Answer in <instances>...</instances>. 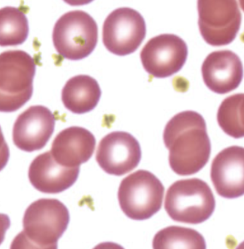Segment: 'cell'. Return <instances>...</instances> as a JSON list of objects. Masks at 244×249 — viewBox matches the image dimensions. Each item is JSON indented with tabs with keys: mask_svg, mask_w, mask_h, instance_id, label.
Returning <instances> with one entry per match:
<instances>
[{
	"mask_svg": "<svg viewBox=\"0 0 244 249\" xmlns=\"http://www.w3.org/2000/svg\"><path fill=\"white\" fill-rule=\"evenodd\" d=\"M169 149L171 169L179 176L198 173L210 158V142L204 119L197 112L178 113L167 124L163 134Z\"/></svg>",
	"mask_w": 244,
	"mask_h": 249,
	"instance_id": "1",
	"label": "cell"
},
{
	"mask_svg": "<svg viewBox=\"0 0 244 249\" xmlns=\"http://www.w3.org/2000/svg\"><path fill=\"white\" fill-rule=\"evenodd\" d=\"M69 221L68 209L61 201L38 199L25 211L23 231L16 236L11 249H56Z\"/></svg>",
	"mask_w": 244,
	"mask_h": 249,
	"instance_id": "2",
	"label": "cell"
},
{
	"mask_svg": "<svg viewBox=\"0 0 244 249\" xmlns=\"http://www.w3.org/2000/svg\"><path fill=\"white\" fill-rule=\"evenodd\" d=\"M35 70L33 58L23 51L0 54V112L16 111L30 100Z\"/></svg>",
	"mask_w": 244,
	"mask_h": 249,
	"instance_id": "3",
	"label": "cell"
},
{
	"mask_svg": "<svg viewBox=\"0 0 244 249\" xmlns=\"http://www.w3.org/2000/svg\"><path fill=\"white\" fill-rule=\"evenodd\" d=\"M216 202L208 185L198 178L184 179L167 191L165 208L174 221L197 224L210 218Z\"/></svg>",
	"mask_w": 244,
	"mask_h": 249,
	"instance_id": "4",
	"label": "cell"
},
{
	"mask_svg": "<svg viewBox=\"0 0 244 249\" xmlns=\"http://www.w3.org/2000/svg\"><path fill=\"white\" fill-rule=\"evenodd\" d=\"M98 27L87 13L73 11L64 14L53 30V43L60 56L69 60H80L96 48Z\"/></svg>",
	"mask_w": 244,
	"mask_h": 249,
	"instance_id": "5",
	"label": "cell"
},
{
	"mask_svg": "<svg viewBox=\"0 0 244 249\" xmlns=\"http://www.w3.org/2000/svg\"><path fill=\"white\" fill-rule=\"evenodd\" d=\"M165 188L150 172L140 170L121 180L118 188L120 207L133 220H146L160 210Z\"/></svg>",
	"mask_w": 244,
	"mask_h": 249,
	"instance_id": "6",
	"label": "cell"
},
{
	"mask_svg": "<svg viewBox=\"0 0 244 249\" xmlns=\"http://www.w3.org/2000/svg\"><path fill=\"white\" fill-rule=\"evenodd\" d=\"M198 26L205 41L212 46L230 44L241 28L237 0H197Z\"/></svg>",
	"mask_w": 244,
	"mask_h": 249,
	"instance_id": "7",
	"label": "cell"
},
{
	"mask_svg": "<svg viewBox=\"0 0 244 249\" xmlns=\"http://www.w3.org/2000/svg\"><path fill=\"white\" fill-rule=\"evenodd\" d=\"M146 35L144 18L130 8L114 10L107 17L102 27V41L111 53L127 56L134 53Z\"/></svg>",
	"mask_w": 244,
	"mask_h": 249,
	"instance_id": "8",
	"label": "cell"
},
{
	"mask_svg": "<svg viewBox=\"0 0 244 249\" xmlns=\"http://www.w3.org/2000/svg\"><path fill=\"white\" fill-rule=\"evenodd\" d=\"M188 48L175 35L163 34L148 41L140 52L145 71L154 78L172 76L179 72L187 62Z\"/></svg>",
	"mask_w": 244,
	"mask_h": 249,
	"instance_id": "9",
	"label": "cell"
},
{
	"mask_svg": "<svg viewBox=\"0 0 244 249\" xmlns=\"http://www.w3.org/2000/svg\"><path fill=\"white\" fill-rule=\"evenodd\" d=\"M141 160L140 143L131 134L113 132L105 135L98 145L96 160L110 175L123 176L134 170Z\"/></svg>",
	"mask_w": 244,
	"mask_h": 249,
	"instance_id": "10",
	"label": "cell"
},
{
	"mask_svg": "<svg viewBox=\"0 0 244 249\" xmlns=\"http://www.w3.org/2000/svg\"><path fill=\"white\" fill-rule=\"evenodd\" d=\"M55 122V116L48 107L32 106L16 119L13 129V142L26 152L42 149L53 135Z\"/></svg>",
	"mask_w": 244,
	"mask_h": 249,
	"instance_id": "11",
	"label": "cell"
},
{
	"mask_svg": "<svg viewBox=\"0 0 244 249\" xmlns=\"http://www.w3.org/2000/svg\"><path fill=\"white\" fill-rule=\"evenodd\" d=\"M218 195L227 199L244 195V148L230 146L219 152L210 169Z\"/></svg>",
	"mask_w": 244,
	"mask_h": 249,
	"instance_id": "12",
	"label": "cell"
},
{
	"mask_svg": "<svg viewBox=\"0 0 244 249\" xmlns=\"http://www.w3.org/2000/svg\"><path fill=\"white\" fill-rule=\"evenodd\" d=\"M201 71L206 87L219 94L236 89L244 76L241 59L236 53L229 50L216 51L207 55Z\"/></svg>",
	"mask_w": 244,
	"mask_h": 249,
	"instance_id": "13",
	"label": "cell"
},
{
	"mask_svg": "<svg viewBox=\"0 0 244 249\" xmlns=\"http://www.w3.org/2000/svg\"><path fill=\"white\" fill-rule=\"evenodd\" d=\"M79 172V167H65L57 162L49 151L39 154L32 161L29 178L37 190L42 193L58 194L74 184Z\"/></svg>",
	"mask_w": 244,
	"mask_h": 249,
	"instance_id": "14",
	"label": "cell"
},
{
	"mask_svg": "<svg viewBox=\"0 0 244 249\" xmlns=\"http://www.w3.org/2000/svg\"><path fill=\"white\" fill-rule=\"evenodd\" d=\"M95 145L96 139L92 132L80 126H70L56 135L51 152L61 165L79 167L90 160Z\"/></svg>",
	"mask_w": 244,
	"mask_h": 249,
	"instance_id": "15",
	"label": "cell"
},
{
	"mask_svg": "<svg viewBox=\"0 0 244 249\" xmlns=\"http://www.w3.org/2000/svg\"><path fill=\"white\" fill-rule=\"evenodd\" d=\"M102 91L97 81L86 75L70 78L61 91V100L66 108L76 114L93 110L99 103Z\"/></svg>",
	"mask_w": 244,
	"mask_h": 249,
	"instance_id": "16",
	"label": "cell"
},
{
	"mask_svg": "<svg viewBox=\"0 0 244 249\" xmlns=\"http://www.w3.org/2000/svg\"><path fill=\"white\" fill-rule=\"evenodd\" d=\"M29 34V24L24 13L19 8L0 9V46L22 44Z\"/></svg>",
	"mask_w": 244,
	"mask_h": 249,
	"instance_id": "17",
	"label": "cell"
},
{
	"mask_svg": "<svg viewBox=\"0 0 244 249\" xmlns=\"http://www.w3.org/2000/svg\"><path fill=\"white\" fill-rule=\"evenodd\" d=\"M202 234L192 229L170 226L155 234L153 248L158 249H206Z\"/></svg>",
	"mask_w": 244,
	"mask_h": 249,
	"instance_id": "18",
	"label": "cell"
},
{
	"mask_svg": "<svg viewBox=\"0 0 244 249\" xmlns=\"http://www.w3.org/2000/svg\"><path fill=\"white\" fill-rule=\"evenodd\" d=\"M217 121L226 135L233 138H244V94L226 97L219 106Z\"/></svg>",
	"mask_w": 244,
	"mask_h": 249,
	"instance_id": "19",
	"label": "cell"
},
{
	"mask_svg": "<svg viewBox=\"0 0 244 249\" xmlns=\"http://www.w3.org/2000/svg\"><path fill=\"white\" fill-rule=\"evenodd\" d=\"M9 158H10V150L0 127V171L7 165Z\"/></svg>",
	"mask_w": 244,
	"mask_h": 249,
	"instance_id": "20",
	"label": "cell"
},
{
	"mask_svg": "<svg viewBox=\"0 0 244 249\" xmlns=\"http://www.w3.org/2000/svg\"><path fill=\"white\" fill-rule=\"evenodd\" d=\"M10 226V218L5 214L0 213V245L4 240L6 231Z\"/></svg>",
	"mask_w": 244,
	"mask_h": 249,
	"instance_id": "21",
	"label": "cell"
},
{
	"mask_svg": "<svg viewBox=\"0 0 244 249\" xmlns=\"http://www.w3.org/2000/svg\"><path fill=\"white\" fill-rule=\"evenodd\" d=\"M63 1L71 6H81V5L91 3L94 0H63Z\"/></svg>",
	"mask_w": 244,
	"mask_h": 249,
	"instance_id": "22",
	"label": "cell"
},
{
	"mask_svg": "<svg viewBox=\"0 0 244 249\" xmlns=\"http://www.w3.org/2000/svg\"><path fill=\"white\" fill-rule=\"evenodd\" d=\"M240 5H241V9L244 12V0H239Z\"/></svg>",
	"mask_w": 244,
	"mask_h": 249,
	"instance_id": "23",
	"label": "cell"
},
{
	"mask_svg": "<svg viewBox=\"0 0 244 249\" xmlns=\"http://www.w3.org/2000/svg\"><path fill=\"white\" fill-rule=\"evenodd\" d=\"M241 40L243 42V43H244V32L242 33V34H241Z\"/></svg>",
	"mask_w": 244,
	"mask_h": 249,
	"instance_id": "24",
	"label": "cell"
}]
</instances>
